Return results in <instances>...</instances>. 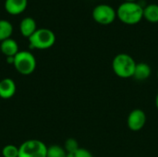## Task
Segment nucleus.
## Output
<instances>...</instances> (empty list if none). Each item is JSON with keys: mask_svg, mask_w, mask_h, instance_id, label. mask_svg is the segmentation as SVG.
<instances>
[{"mask_svg": "<svg viewBox=\"0 0 158 157\" xmlns=\"http://www.w3.org/2000/svg\"><path fill=\"white\" fill-rule=\"evenodd\" d=\"M117 17L125 24H137L143 18V6L137 2L124 1L117 9Z\"/></svg>", "mask_w": 158, "mask_h": 157, "instance_id": "1", "label": "nucleus"}, {"mask_svg": "<svg viewBox=\"0 0 158 157\" xmlns=\"http://www.w3.org/2000/svg\"><path fill=\"white\" fill-rule=\"evenodd\" d=\"M137 63L134 58L126 53L118 54L112 61V69L114 73L121 79L132 78Z\"/></svg>", "mask_w": 158, "mask_h": 157, "instance_id": "2", "label": "nucleus"}, {"mask_svg": "<svg viewBox=\"0 0 158 157\" xmlns=\"http://www.w3.org/2000/svg\"><path fill=\"white\" fill-rule=\"evenodd\" d=\"M30 47L31 49L45 50L52 47L56 43V34L47 28L37 29L29 38Z\"/></svg>", "mask_w": 158, "mask_h": 157, "instance_id": "3", "label": "nucleus"}, {"mask_svg": "<svg viewBox=\"0 0 158 157\" xmlns=\"http://www.w3.org/2000/svg\"><path fill=\"white\" fill-rule=\"evenodd\" d=\"M36 58L30 51H19L15 56L13 66L16 70L21 75L28 76L33 73L36 68Z\"/></svg>", "mask_w": 158, "mask_h": 157, "instance_id": "4", "label": "nucleus"}, {"mask_svg": "<svg viewBox=\"0 0 158 157\" xmlns=\"http://www.w3.org/2000/svg\"><path fill=\"white\" fill-rule=\"evenodd\" d=\"M47 146L36 139L27 140L19 147V157H46Z\"/></svg>", "mask_w": 158, "mask_h": 157, "instance_id": "5", "label": "nucleus"}, {"mask_svg": "<svg viewBox=\"0 0 158 157\" xmlns=\"http://www.w3.org/2000/svg\"><path fill=\"white\" fill-rule=\"evenodd\" d=\"M93 19L101 25H108L115 21L117 18V10L107 4H99L94 6L92 12Z\"/></svg>", "mask_w": 158, "mask_h": 157, "instance_id": "6", "label": "nucleus"}, {"mask_svg": "<svg viewBox=\"0 0 158 157\" xmlns=\"http://www.w3.org/2000/svg\"><path fill=\"white\" fill-rule=\"evenodd\" d=\"M147 117L143 109L136 108L131 111L127 118V126L131 131H140L146 124Z\"/></svg>", "mask_w": 158, "mask_h": 157, "instance_id": "7", "label": "nucleus"}, {"mask_svg": "<svg viewBox=\"0 0 158 157\" xmlns=\"http://www.w3.org/2000/svg\"><path fill=\"white\" fill-rule=\"evenodd\" d=\"M17 91L15 81L10 78H5L0 81V98L10 99L12 98Z\"/></svg>", "mask_w": 158, "mask_h": 157, "instance_id": "8", "label": "nucleus"}, {"mask_svg": "<svg viewBox=\"0 0 158 157\" xmlns=\"http://www.w3.org/2000/svg\"><path fill=\"white\" fill-rule=\"evenodd\" d=\"M28 6V0H6L5 9L10 15L21 14Z\"/></svg>", "mask_w": 158, "mask_h": 157, "instance_id": "9", "label": "nucleus"}, {"mask_svg": "<svg viewBox=\"0 0 158 157\" xmlns=\"http://www.w3.org/2000/svg\"><path fill=\"white\" fill-rule=\"evenodd\" d=\"M37 24L36 21L33 18L31 17H26L24 18L20 23H19V31L20 33L26 37V38H30L37 30Z\"/></svg>", "mask_w": 158, "mask_h": 157, "instance_id": "10", "label": "nucleus"}, {"mask_svg": "<svg viewBox=\"0 0 158 157\" xmlns=\"http://www.w3.org/2000/svg\"><path fill=\"white\" fill-rule=\"evenodd\" d=\"M0 50L2 52V54L4 56H6H6H15L19 52L18 43L12 38H8L3 42H1Z\"/></svg>", "mask_w": 158, "mask_h": 157, "instance_id": "11", "label": "nucleus"}, {"mask_svg": "<svg viewBox=\"0 0 158 157\" xmlns=\"http://www.w3.org/2000/svg\"><path fill=\"white\" fill-rule=\"evenodd\" d=\"M152 74V69L151 67L144 62L137 63L134 74H133V79H135L138 81H146Z\"/></svg>", "mask_w": 158, "mask_h": 157, "instance_id": "12", "label": "nucleus"}, {"mask_svg": "<svg viewBox=\"0 0 158 157\" xmlns=\"http://www.w3.org/2000/svg\"><path fill=\"white\" fill-rule=\"evenodd\" d=\"M143 18L151 22H158V5L157 4H149L145 7H143Z\"/></svg>", "mask_w": 158, "mask_h": 157, "instance_id": "13", "label": "nucleus"}, {"mask_svg": "<svg viewBox=\"0 0 158 157\" xmlns=\"http://www.w3.org/2000/svg\"><path fill=\"white\" fill-rule=\"evenodd\" d=\"M13 33V26L6 19H0V42L11 37Z\"/></svg>", "mask_w": 158, "mask_h": 157, "instance_id": "14", "label": "nucleus"}, {"mask_svg": "<svg viewBox=\"0 0 158 157\" xmlns=\"http://www.w3.org/2000/svg\"><path fill=\"white\" fill-rule=\"evenodd\" d=\"M46 157H68V153L64 147L54 144L47 147V155Z\"/></svg>", "mask_w": 158, "mask_h": 157, "instance_id": "15", "label": "nucleus"}, {"mask_svg": "<svg viewBox=\"0 0 158 157\" xmlns=\"http://www.w3.org/2000/svg\"><path fill=\"white\" fill-rule=\"evenodd\" d=\"M3 157H19V147L13 144H7L2 149Z\"/></svg>", "mask_w": 158, "mask_h": 157, "instance_id": "16", "label": "nucleus"}, {"mask_svg": "<svg viewBox=\"0 0 158 157\" xmlns=\"http://www.w3.org/2000/svg\"><path fill=\"white\" fill-rule=\"evenodd\" d=\"M80 148L78 141L76 139L73 138H69L68 140H66L65 144H64V149L66 150V152L68 154L73 153L75 151H77Z\"/></svg>", "mask_w": 158, "mask_h": 157, "instance_id": "17", "label": "nucleus"}, {"mask_svg": "<svg viewBox=\"0 0 158 157\" xmlns=\"http://www.w3.org/2000/svg\"><path fill=\"white\" fill-rule=\"evenodd\" d=\"M68 157H94V155L89 150L80 147L77 151L68 154Z\"/></svg>", "mask_w": 158, "mask_h": 157, "instance_id": "18", "label": "nucleus"}, {"mask_svg": "<svg viewBox=\"0 0 158 157\" xmlns=\"http://www.w3.org/2000/svg\"><path fill=\"white\" fill-rule=\"evenodd\" d=\"M14 60H15V56H6V63L9 65H14Z\"/></svg>", "mask_w": 158, "mask_h": 157, "instance_id": "19", "label": "nucleus"}, {"mask_svg": "<svg viewBox=\"0 0 158 157\" xmlns=\"http://www.w3.org/2000/svg\"><path fill=\"white\" fill-rule=\"evenodd\" d=\"M155 104H156V109L158 110V92H157V93H156V100H155Z\"/></svg>", "mask_w": 158, "mask_h": 157, "instance_id": "20", "label": "nucleus"}, {"mask_svg": "<svg viewBox=\"0 0 158 157\" xmlns=\"http://www.w3.org/2000/svg\"><path fill=\"white\" fill-rule=\"evenodd\" d=\"M124 1H127V2H136L137 0H124Z\"/></svg>", "mask_w": 158, "mask_h": 157, "instance_id": "21", "label": "nucleus"}, {"mask_svg": "<svg viewBox=\"0 0 158 157\" xmlns=\"http://www.w3.org/2000/svg\"><path fill=\"white\" fill-rule=\"evenodd\" d=\"M156 76H157V79H158V70H157V73H156Z\"/></svg>", "mask_w": 158, "mask_h": 157, "instance_id": "22", "label": "nucleus"}]
</instances>
